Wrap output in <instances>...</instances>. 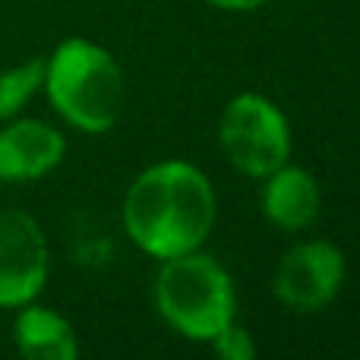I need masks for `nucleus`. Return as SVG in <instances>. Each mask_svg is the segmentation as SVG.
<instances>
[{
    "instance_id": "obj_1",
    "label": "nucleus",
    "mask_w": 360,
    "mask_h": 360,
    "mask_svg": "<svg viewBox=\"0 0 360 360\" xmlns=\"http://www.w3.org/2000/svg\"><path fill=\"white\" fill-rule=\"evenodd\" d=\"M124 224L133 243L158 259L193 253L215 224V193L193 165H155L127 193Z\"/></svg>"
},
{
    "instance_id": "obj_2",
    "label": "nucleus",
    "mask_w": 360,
    "mask_h": 360,
    "mask_svg": "<svg viewBox=\"0 0 360 360\" xmlns=\"http://www.w3.org/2000/svg\"><path fill=\"white\" fill-rule=\"evenodd\" d=\"M44 86L54 108L86 133H105L124 108V73L105 48L70 38L44 67Z\"/></svg>"
},
{
    "instance_id": "obj_3",
    "label": "nucleus",
    "mask_w": 360,
    "mask_h": 360,
    "mask_svg": "<svg viewBox=\"0 0 360 360\" xmlns=\"http://www.w3.org/2000/svg\"><path fill=\"white\" fill-rule=\"evenodd\" d=\"M155 300L162 316L196 342H212L234 319V288L228 272L196 250L165 262L155 281Z\"/></svg>"
},
{
    "instance_id": "obj_4",
    "label": "nucleus",
    "mask_w": 360,
    "mask_h": 360,
    "mask_svg": "<svg viewBox=\"0 0 360 360\" xmlns=\"http://www.w3.org/2000/svg\"><path fill=\"white\" fill-rule=\"evenodd\" d=\"M218 136L231 165L250 177H269L291 152L285 114L262 95H237L224 108Z\"/></svg>"
},
{
    "instance_id": "obj_5",
    "label": "nucleus",
    "mask_w": 360,
    "mask_h": 360,
    "mask_svg": "<svg viewBox=\"0 0 360 360\" xmlns=\"http://www.w3.org/2000/svg\"><path fill=\"white\" fill-rule=\"evenodd\" d=\"M48 278V243L25 212H0V307H25Z\"/></svg>"
},
{
    "instance_id": "obj_6",
    "label": "nucleus",
    "mask_w": 360,
    "mask_h": 360,
    "mask_svg": "<svg viewBox=\"0 0 360 360\" xmlns=\"http://www.w3.org/2000/svg\"><path fill=\"white\" fill-rule=\"evenodd\" d=\"M345 278V256L326 240L291 247L275 272V294L285 307L316 313L338 294Z\"/></svg>"
},
{
    "instance_id": "obj_7",
    "label": "nucleus",
    "mask_w": 360,
    "mask_h": 360,
    "mask_svg": "<svg viewBox=\"0 0 360 360\" xmlns=\"http://www.w3.org/2000/svg\"><path fill=\"white\" fill-rule=\"evenodd\" d=\"M67 143L41 120H19L0 130V180H35L63 162Z\"/></svg>"
},
{
    "instance_id": "obj_8",
    "label": "nucleus",
    "mask_w": 360,
    "mask_h": 360,
    "mask_svg": "<svg viewBox=\"0 0 360 360\" xmlns=\"http://www.w3.org/2000/svg\"><path fill=\"white\" fill-rule=\"evenodd\" d=\"M262 212L278 228L300 231L316 218L319 212V186L304 168H275L269 174L266 193H262Z\"/></svg>"
},
{
    "instance_id": "obj_9",
    "label": "nucleus",
    "mask_w": 360,
    "mask_h": 360,
    "mask_svg": "<svg viewBox=\"0 0 360 360\" xmlns=\"http://www.w3.org/2000/svg\"><path fill=\"white\" fill-rule=\"evenodd\" d=\"M16 345L32 360H73L79 354L70 323L44 307H25L16 316Z\"/></svg>"
},
{
    "instance_id": "obj_10",
    "label": "nucleus",
    "mask_w": 360,
    "mask_h": 360,
    "mask_svg": "<svg viewBox=\"0 0 360 360\" xmlns=\"http://www.w3.org/2000/svg\"><path fill=\"white\" fill-rule=\"evenodd\" d=\"M44 82V63L29 60L22 67H13L6 73H0V120L13 117L32 95L38 92V86Z\"/></svg>"
},
{
    "instance_id": "obj_11",
    "label": "nucleus",
    "mask_w": 360,
    "mask_h": 360,
    "mask_svg": "<svg viewBox=\"0 0 360 360\" xmlns=\"http://www.w3.org/2000/svg\"><path fill=\"white\" fill-rule=\"evenodd\" d=\"M212 345H215V354L224 360H250L256 354L253 342H250V332L240 329V326H231V323L212 338Z\"/></svg>"
},
{
    "instance_id": "obj_12",
    "label": "nucleus",
    "mask_w": 360,
    "mask_h": 360,
    "mask_svg": "<svg viewBox=\"0 0 360 360\" xmlns=\"http://www.w3.org/2000/svg\"><path fill=\"white\" fill-rule=\"evenodd\" d=\"M212 6H221V10H256L266 0H209Z\"/></svg>"
}]
</instances>
